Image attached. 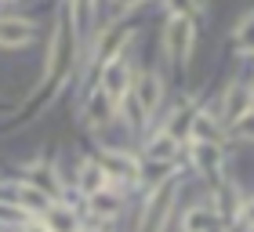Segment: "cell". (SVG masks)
<instances>
[{
	"label": "cell",
	"mask_w": 254,
	"mask_h": 232,
	"mask_svg": "<svg viewBox=\"0 0 254 232\" xmlns=\"http://www.w3.org/2000/svg\"><path fill=\"white\" fill-rule=\"evenodd\" d=\"M196 164L203 167V174H218V164H222L218 145L214 142H196Z\"/></svg>",
	"instance_id": "obj_8"
},
{
	"label": "cell",
	"mask_w": 254,
	"mask_h": 232,
	"mask_svg": "<svg viewBox=\"0 0 254 232\" xmlns=\"http://www.w3.org/2000/svg\"><path fill=\"white\" fill-rule=\"evenodd\" d=\"M80 185H84L91 196L102 192V185H106V171H102V167H84V171H80Z\"/></svg>",
	"instance_id": "obj_14"
},
{
	"label": "cell",
	"mask_w": 254,
	"mask_h": 232,
	"mask_svg": "<svg viewBox=\"0 0 254 232\" xmlns=\"http://www.w3.org/2000/svg\"><path fill=\"white\" fill-rule=\"evenodd\" d=\"M138 106L145 113H153L160 106V80L156 76H142L138 80Z\"/></svg>",
	"instance_id": "obj_6"
},
{
	"label": "cell",
	"mask_w": 254,
	"mask_h": 232,
	"mask_svg": "<svg viewBox=\"0 0 254 232\" xmlns=\"http://www.w3.org/2000/svg\"><path fill=\"white\" fill-rule=\"evenodd\" d=\"M186 232H214V214L196 207V211L186 214Z\"/></svg>",
	"instance_id": "obj_11"
},
{
	"label": "cell",
	"mask_w": 254,
	"mask_h": 232,
	"mask_svg": "<svg viewBox=\"0 0 254 232\" xmlns=\"http://www.w3.org/2000/svg\"><path fill=\"white\" fill-rule=\"evenodd\" d=\"M233 131H236L240 138H254V113H247V116H240V120L233 123Z\"/></svg>",
	"instance_id": "obj_17"
},
{
	"label": "cell",
	"mask_w": 254,
	"mask_h": 232,
	"mask_svg": "<svg viewBox=\"0 0 254 232\" xmlns=\"http://www.w3.org/2000/svg\"><path fill=\"white\" fill-rule=\"evenodd\" d=\"M120 211V203H113L106 192H95V214H102V218H113Z\"/></svg>",
	"instance_id": "obj_16"
},
{
	"label": "cell",
	"mask_w": 254,
	"mask_h": 232,
	"mask_svg": "<svg viewBox=\"0 0 254 232\" xmlns=\"http://www.w3.org/2000/svg\"><path fill=\"white\" fill-rule=\"evenodd\" d=\"M0 222H22V211H15V207H0Z\"/></svg>",
	"instance_id": "obj_19"
},
{
	"label": "cell",
	"mask_w": 254,
	"mask_h": 232,
	"mask_svg": "<svg viewBox=\"0 0 254 232\" xmlns=\"http://www.w3.org/2000/svg\"><path fill=\"white\" fill-rule=\"evenodd\" d=\"M192 138H196V142H214V123L207 120V116H196V123H192Z\"/></svg>",
	"instance_id": "obj_15"
},
{
	"label": "cell",
	"mask_w": 254,
	"mask_h": 232,
	"mask_svg": "<svg viewBox=\"0 0 254 232\" xmlns=\"http://www.w3.org/2000/svg\"><path fill=\"white\" fill-rule=\"evenodd\" d=\"M127 87H131V73H127V62L124 58H113L106 65V73H102V95L109 98V106H120Z\"/></svg>",
	"instance_id": "obj_1"
},
{
	"label": "cell",
	"mask_w": 254,
	"mask_h": 232,
	"mask_svg": "<svg viewBox=\"0 0 254 232\" xmlns=\"http://www.w3.org/2000/svg\"><path fill=\"white\" fill-rule=\"evenodd\" d=\"M244 222H247V225H254V200L247 203V211H244Z\"/></svg>",
	"instance_id": "obj_20"
},
{
	"label": "cell",
	"mask_w": 254,
	"mask_h": 232,
	"mask_svg": "<svg viewBox=\"0 0 254 232\" xmlns=\"http://www.w3.org/2000/svg\"><path fill=\"white\" fill-rule=\"evenodd\" d=\"M33 40V26L26 18H0V44L4 48H22Z\"/></svg>",
	"instance_id": "obj_4"
},
{
	"label": "cell",
	"mask_w": 254,
	"mask_h": 232,
	"mask_svg": "<svg viewBox=\"0 0 254 232\" xmlns=\"http://www.w3.org/2000/svg\"><path fill=\"white\" fill-rule=\"evenodd\" d=\"M138 0H117V7H134Z\"/></svg>",
	"instance_id": "obj_21"
},
{
	"label": "cell",
	"mask_w": 254,
	"mask_h": 232,
	"mask_svg": "<svg viewBox=\"0 0 254 232\" xmlns=\"http://www.w3.org/2000/svg\"><path fill=\"white\" fill-rule=\"evenodd\" d=\"M189 48H192V22L186 15H175L167 26V55L171 58H189Z\"/></svg>",
	"instance_id": "obj_2"
},
{
	"label": "cell",
	"mask_w": 254,
	"mask_h": 232,
	"mask_svg": "<svg viewBox=\"0 0 254 232\" xmlns=\"http://www.w3.org/2000/svg\"><path fill=\"white\" fill-rule=\"evenodd\" d=\"M102 164H106V171L124 174V178H131V174L138 171V164H134L131 156H124V153H106V156H102Z\"/></svg>",
	"instance_id": "obj_10"
},
{
	"label": "cell",
	"mask_w": 254,
	"mask_h": 232,
	"mask_svg": "<svg viewBox=\"0 0 254 232\" xmlns=\"http://www.w3.org/2000/svg\"><path fill=\"white\" fill-rule=\"evenodd\" d=\"M167 4H171V11H175V15H186V18H189V11L196 7V0H167Z\"/></svg>",
	"instance_id": "obj_18"
},
{
	"label": "cell",
	"mask_w": 254,
	"mask_h": 232,
	"mask_svg": "<svg viewBox=\"0 0 254 232\" xmlns=\"http://www.w3.org/2000/svg\"><path fill=\"white\" fill-rule=\"evenodd\" d=\"M251 113V95H247V87H233L225 95V109H222V116L229 123H236L240 116H247Z\"/></svg>",
	"instance_id": "obj_5"
},
{
	"label": "cell",
	"mask_w": 254,
	"mask_h": 232,
	"mask_svg": "<svg viewBox=\"0 0 254 232\" xmlns=\"http://www.w3.org/2000/svg\"><path fill=\"white\" fill-rule=\"evenodd\" d=\"M167 203H171V185L156 189V196L149 200L145 218H142V232H160V225H164V218H167Z\"/></svg>",
	"instance_id": "obj_3"
},
{
	"label": "cell",
	"mask_w": 254,
	"mask_h": 232,
	"mask_svg": "<svg viewBox=\"0 0 254 232\" xmlns=\"http://www.w3.org/2000/svg\"><path fill=\"white\" fill-rule=\"evenodd\" d=\"M48 229L51 232H76V214L69 207H51L48 211Z\"/></svg>",
	"instance_id": "obj_7"
},
{
	"label": "cell",
	"mask_w": 254,
	"mask_h": 232,
	"mask_svg": "<svg viewBox=\"0 0 254 232\" xmlns=\"http://www.w3.org/2000/svg\"><path fill=\"white\" fill-rule=\"evenodd\" d=\"M236 51L254 55V15L240 22V29H236Z\"/></svg>",
	"instance_id": "obj_13"
},
{
	"label": "cell",
	"mask_w": 254,
	"mask_h": 232,
	"mask_svg": "<svg viewBox=\"0 0 254 232\" xmlns=\"http://www.w3.org/2000/svg\"><path fill=\"white\" fill-rule=\"evenodd\" d=\"M51 196L40 192L37 185H18V207H29V211H44Z\"/></svg>",
	"instance_id": "obj_9"
},
{
	"label": "cell",
	"mask_w": 254,
	"mask_h": 232,
	"mask_svg": "<svg viewBox=\"0 0 254 232\" xmlns=\"http://www.w3.org/2000/svg\"><path fill=\"white\" fill-rule=\"evenodd\" d=\"M175 153H178V145L171 142V138H156L153 145L145 149V156L149 160H160V164H167V160H175Z\"/></svg>",
	"instance_id": "obj_12"
},
{
	"label": "cell",
	"mask_w": 254,
	"mask_h": 232,
	"mask_svg": "<svg viewBox=\"0 0 254 232\" xmlns=\"http://www.w3.org/2000/svg\"><path fill=\"white\" fill-rule=\"evenodd\" d=\"M80 4H84V0H80ZM87 4H91V0H87Z\"/></svg>",
	"instance_id": "obj_23"
},
{
	"label": "cell",
	"mask_w": 254,
	"mask_h": 232,
	"mask_svg": "<svg viewBox=\"0 0 254 232\" xmlns=\"http://www.w3.org/2000/svg\"><path fill=\"white\" fill-rule=\"evenodd\" d=\"M91 232H106V229H91Z\"/></svg>",
	"instance_id": "obj_22"
}]
</instances>
